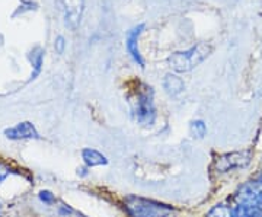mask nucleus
<instances>
[{"mask_svg":"<svg viewBox=\"0 0 262 217\" xmlns=\"http://www.w3.org/2000/svg\"><path fill=\"white\" fill-rule=\"evenodd\" d=\"M128 104L136 121L143 127H151L156 121V106H155V92L151 86L143 82H134L128 94Z\"/></svg>","mask_w":262,"mask_h":217,"instance_id":"1","label":"nucleus"},{"mask_svg":"<svg viewBox=\"0 0 262 217\" xmlns=\"http://www.w3.org/2000/svg\"><path fill=\"white\" fill-rule=\"evenodd\" d=\"M124 210L128 217H172L175 213V208L169 204L139 196H127Z\"/></svg>","mask_w":262,"mask_h":217,"instance_id":"2","label":"nucleus"},{"mask_svg":"<svg viewBox=\"0 0 262 217\" xmlns=\"http://www.w3.org/2000/svg\"><path fill=\"white\" fill-rule=\"evenodd\" d=\"M211 53V47L206 42H198L184 51H177L168 58L169 66L178 73H187L200 66Z\"/></svg>","mask_w":262,"mask_h":217,"instance_id":"3","label":"nucleus"},{"mask_svg":"<svg viewBox=\"0 0 262 217\" xmlns=\"http://www.w3.org/2000/svg\"><path fill=\"white\" fill-rule=\"evenodd\" d=\"M252 161V151L251 150H241V151H230V153H223L215 156L211 168L217 173H227L237 169H244Z\"/></svg>","mask_w":262,"mask_h":217,"instance_id":"4","label":"nucleus"},{"mask_svg":"<svg viewBox=\"0 0 262 217\" xmlns=\"http://www.w3.org/2000/svg\"><path fill=\"white\" fill-rule=\"evenodd\" d=\"M58 3L63 12L64 24L75 31L80 25V20L83 16L84 0H58Z\"/></svg>","mask_w":262,"mask_h":217,"instance_id":"5","label":"nucleus"},{"mask_svg":"<svg viewBox=\"0 0 262 217\" xmlns=\"http://www.w3.org/2000/svg\"><path fill=\"white\" fill-rule=\"evenodd\" d=\"M146 28L144 24H139L136 25L134 28H131L127 34V38H125V47H127V51L130 54L131 60L137 64V66L144 67V60H143V56L140 53V47H139V39H140V35L143 34V31Z\"/></svg>","mask_w":262,"mask_h":217,"instance_id":"6","label":"nucleus"},{"mask_svg":"<svg viewBox=\"0 0 262 217\" xmlns=\"http://www.w3.org/2000/svg\"><path fill=\"white\" fill-rule=\"evenodd\" d=\"M5 136L9 140H27V139H34V140H39L41 136L37 132V128L28 121L16 124L15 127H10L5 130Z\"/></svg>","mask_w":262,"mask_h":217,"instance_id":"7","label":"nucleus"},{"mask_svg":"<svg viewBox=\"0 0 262 217\" xmlns=\"http://www.w3.org/2000/svg\"><path fill=\"white\" fill-rule=\"evenodd\" d=\"M82 159L86 168H96V166H105L108 165V158L96 149L86 147L82 150Z\"/></svg>","mask_w":262,"mask_h":217,"instance_id":"8","label":"nucleus"},{"mask_svg":"<svg viewBox=\"0 0 262 217\" xmlns=\"http://www.w3.org/2000/svg\"><path fill=\"white\" fill-rule=\"evenodd\" d=\"M163 88L169 95H178L184 91V82L177 75H166L163 80Z\"/></svg>","mask_w":262,"mask_h":217,"instance_id":"9","label":"nucleus"},{"mask_svg":"<svg viewBox=\"0 0 262 217\" xmlns=\"http://www.w3.org/2000/svg\"><path fill=\"white\" fill-rule=\"evenodd\" d=\"M206 217H234V208L226 203H219L207 213Z\"/></svg>","mask_w":262,"mask_h":217,"instance_id":"10","label":"nucleus"},{"mask_svg":"<svg viewBox=\"0 0 262 217\" xmlns=\"http://www.w3.org/2000/svg\"><path fill=\"white\" fill-rule=\"evenodd\" d=\"M189 132L194 139H204L207 136V125L203 120H195L189 125Z\"/></svg>","mask_w":262,"mask_h":217,"instance_id":"11","label":"nucleus"},{"mask_svg":"<svg viewBox=\"0 0 262 217\" xmlns=\"http://www.w3.org/2000/svg\"><path fill=\"white\" fill-rule=\"evenodd\" d=\"M39 200L44 203V204H53V203H56V197H54V194L51 192V191H47V189H42L41 192H39Z\"/></svg>","mask_w":262,"mask_h":217,"instance_id":"12","label":"nucleus"},{"mask_svg":"<svg viewBox=\"0 0 262 217\" xmlns=\"http://www.w3.org/2000/svg\"><path fill=\"white\" fill-rule=\"evenodd\" d=\"M10 175V169L6 166V165H3V163H0V184L3 182V181L6 180L8 177Z\"/></svg>","mask_w":262,"mask_h":217,"instance_id":"13","label":"nucleus"},{"mask_svg":"<svg viewBox=\"0 0 262 217\" xmlns=\"http://www.w3.org/2000/svg\"><path fill=\"white\" fill-rule=\"evenodd\" d=\"M63 48H64V38L58 37L57 38V51L63 53Z\"/></svg>","mask_w":262,"mask_h":217,"instance_id":"14","label":"nucleus"},{"mask_svg":"<svg viewBox=\"0 0 262 217\" xmlns=\"http://www.w3.org/2000/svg\"><path fill=\"white\" fill-rule=\"evenodd\" d=\"M72 213V208L67 207V206H64L63 208H60V214H63V216H67V214H70Z\"/></svg>","mask_w":262,"mask_h":217,"instance_id":"15","label":"nucleus"},{"mask_svg":"<svg viewBox=\"0 0 262 217\" xmlns=\"http://www.w3.org/2000/svg\"><path fill=\"white\" fill-rule=\"evenodd\" d=\"M0 213H2V204H0Z\"/></svg>","mask_w":262,"mask_h":217,"instance_id":"16","label":"nucleus"}]
</instances>
